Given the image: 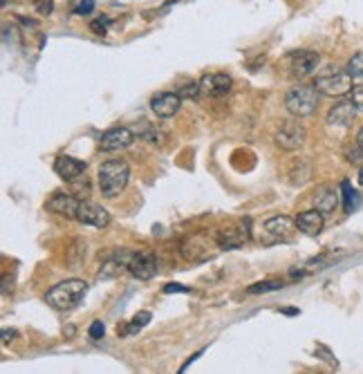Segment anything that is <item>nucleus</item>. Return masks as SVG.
<instances>
[{
  "label": "nucleus",
  "mask_w": 363,
  "mask_h": 374,
  "mask_svg": "<svg viewBox=\"0 0 363 374\" xmlns=\"http://www.w3.org/2000/svg\"><path fill=\"white\" fill-rule=\"evenodd\" d=\"M81 199L72 195V193H65V190H59V193H52L47 197L45 208L52 211L56 215H63V217H74L76 220V211H79Z\"/></svg>",
  "instance_id": "nucleus-9"
},
{
  "label": "nucleus",
  "mask_w": 363,
  "mask_h": 374,
  "mask_svg": "<svg viewBox=\"0 0 363 374\" xmlns=\"http://www.w3.org/2000/svg\"><path fill=\"white\" fill-rule=\"evenodd\" d=\"M179 108H182V99L177 92H159L150 99V110L157 119L175 117Z\"/></svg>",
  "instance_id": "nucleus-10"
},
{
  "label": "nucleus",
  "mask_w": 363,
  "mask_h": 374,
  "mask_svg": "<svg viewBox=\"0 0 363 374\" xmlns=\"http://www.w3.org/2000/svg\"><path fill=\"white\" fill-rule=\"evenodd\" d=\"M92 9H94V0H81V3L76 5L74 12L79 14V16H85V14H90Z\"/></svg>",
  "instance_id": "nucleus-30"
},
{
  "label": "nucleus",
  "mask_w": 363,
  "mask_h": 374,
  "mask_svg": "<svg viewBox=\"0 0 363 374\" xmlns=\"http://www.w3.org/2000/svg\"><path fill=\"white\" fill-rule=\"evenodd\" d=\"M130 179V166L123 159H108L99 166V190L103 197H117L123 193Z\"/></svg>",
  "instance_id": "nucleus-1"
},
{
  "label": "nucleus",
  "mask_w": 363,
  "mask_h": 374,
  "mask_svg": "<svg viewBox=\"0 0 363 374\" xmlns=\"http://www.w3.org/2000/svg\"><path fill=\"white\" fill-rule=\"evenodd\" d=\"M357 146L363 150V126L359 128V132H357Z\"/></svg>",
  "instance_id": "nucleus-34"
},
{
  "label": "nucleus",
  "mask_w": 363,
  "mask_h": 374,
  "mask_svg": "<svg viewBox=\"0 0 363 374\" xmlns=\"http://www.w3.org/2000/svg\"><path fill=\"white\" fill-rule=\"evenodd\" d=\"M83 256H85V244L81 242V240H74L72 247L68 249V265L70 267H76L81 260H83Z\"/></svg>",
  "instance_id": "nucleus-26"
},
{
  "label": "nucleus",
  "mask_w": 363,
  "mask_h": 374,
  "mask_svg": "<svg viewBox=\"0 0 363 374\" xmlns=\"http://www.w3.org/2000/svg\"><path fill=\"white\" fill-rule=\"evenodd\" d=\"M247 240H251V217H245L238 224L222 229V231L218 233L215 242L220 249H227L229 251V249H240Z\"/></svg>",
  "instance_id": "nucleus-5"
},
{
  "label": "nucleus",
  "mask_w": 363,
  "mask_h": 374,
  "mask_svg": "<svg viewBox=\"0 0 363 374\" xmlns=\"http://www.w3.org/2000/svg\"><path fill=\"white\" fill-rule=\"evenodd\" d=\"M276 143L283 150H299L305 143V128L299 121H285L283 126L276 130Z\"/></svg>",
  "instance_id": "nucleus-8"
},
{
  "label": "nucleus",
  "mask_w": 363,
  "mask_h": 374,
  "mask_svg": "<svg viewBox=\"0 0 363 374\" xmlns=\"http://www.w3.org/2000/svg\"><path fill=\"white\" fill-rule=\"evenodd\" d=\"M231 76L222 74V72H211V74H204L200 79V88H202V94L206 97H224V94L231 90Z\"/></svg>",
  "instance_id": "nucleus-14"
},
{
  "label": "nucleus",
  "mask_w": 363,
  "mask_h": 374,
  "mask_svg": "<svg viewBox=\"0 0 363 374\" xmlns=\"http://www.w3.org/2000/svg\"><path fill=\"white\" fill-rule=\"evenodd\" d=\"M76 220H79L81 224H88V226H94V229H106L110 224V213L97 202L81 199L79 211H76Z\"/></svg>",
  "instance_id": "nucleus-7"
},
{
  "label": "nucleus",
  "mask_w": 363,
  "mask_h": 374,
  "mask_svg": "<svg viewBox=\"0 0 363 374\" xmlns=\"http://www.w3.org/2000/svg\"><path fill=\"white\" fill-rule=\"evenodd\" d=\"M285 63H287L294 79H305V76H310L321 65V56L312 50H296L287 54Z\"/></svg>",
  "instance_id": "nucleus-6"
},
{
  "label": "nucleus",
  "mask_w": 363,
  "mask_h": 374,
  "mask_svg": "<svg viewBox=\"0 0 363 374\" xmlns=\"http://www.w3.org/2000/svg\"><path fill=\"white\" fill-rule=\"evenodd\" d=\"M312 177V164L308 159H299L296 164L292 166L290 170V181L294 186H303V184H308Z\"/></svg>",
  "instance_id": "nucleus-20"
},
{
  "label": "nucleus",
  "mask_w": 363,
  "mask_h": 374,
  "mask_svg": "<svg viewBox=\"0 0 363 374\" xmlns=\"http://www.w3.org/2000/svg\"><path fill=\"white\" fill-rule=\"evenodd\" d=\"M150 323V312H139L135 319H132V323L130 325H126V328L121 330V334L126 337V334H137L144 325H148Z\"/></svg>",
  "instance_id": "nucleus-25"
},
{
  "label": "nucleus",
  "mask_w": 363,
  "mask_h": 374,
  "mask_svg": "<svg viewBox=\"0 0 363 374\" xmlns=\"http://www.w3.org/2000/svg\"><path fill=\"white\" fill-rule=\"evenodd\" d=\"M346 72H348L355 81L363 79V52H357V54H352V56H350Z\"/></svg>",
  "instance_id": "nucleus-24"
},
{
  "label": "nucleus",
  "mask_w": 363,
  "mask_h": 374,
  "mask_svg": "<svg viewBox=\"0 0 363 374\" xmlns=\"http://www.w3.org/2000/svg\"><path fill=\"white\" fill-rule=\"evenodd\" d=\"M359 184L363 186V166L359 168Z\"/></svg>",
  "instance_id": "nucleus-36"
},
{
  "label": "nucleus",
  "mask_w": 363,
  "mask_h": 374,
  "mask_svg": "<svg viewBox=\"0 0 363 374\" xmlns=\"http://www.w3.org/2000/svg\"><path fill=\"white\" fill-rule=\"evenodd\" d=\"M110 23H112L110 18H97V21H94V23L90 25V30H92L94 34H106Z\"/></svg>",
  "instance_id": "nucleus-29"
},
{
  "label": "nucleus",
  "mask_w": 363,
  "mask_h": 374,
  "mask_svg": "<svg viewBox=\"0 0 363 374\" xmlns=\"http://www.w3.org/2000/svg\"><path fill=\"white\" fill-rule=\"evenodd\" d=\"M130 258H132V251H119L117 256H112L110 260L103 262L99 278H101V280H110V278H117L123 271H128Z\"/></svg>",
  "instance_id": "nucleus-17"
},
{
  "label": "nucleus",
  "mask_w": 363,
  "mask_h": 374,
  "mask_svg": "<svg viewBox=\"0 0 363 374\" xmlns=\"http://www.w3.org/2000/svg\"><path fill=\"white\" fill-rule=\"evenodd\" d=\"M285 108L296 119L312 117L319 108V90L314 85H305V83L294 85L285 94Z\"/></svg>",
  "instance_id": "nucleus-3"
},
{
  "label": "nucleus",
  "mask_w": 363,
  "mask_h": 374,
  "mask_svg": "<svg viewBox=\"0 0 363 374\" xmlns=\"http://www.w3.org/2000/svg\"><path fill=\"white\" fill-rule=\"evenodd\" d=\"M179 94V99L184 101V99H197L200 94H202V88H200V81H193V79H186V81H182L177 85V90Z\"/></svg>",
  "instance_id": "nucleus-22"
},
{
  "label": "nucleus",
  "mask_w": 363,
  "mask_h": 374,
  "mask_svg": "<svg viewBox=\"0 0 363 374\" xmlns=\"http://www.w3.org/2000/svg\"><path fill=\"white\" fill-rule=\"evenodd\" d=\"M265 231L276 240H290L296 231V222L287 215H274L265 222Z\"/></svg>",
  "instance_id": "nucleus-18"
},
{
  "label": "nucleus",
  "mask_w": 363,
  "mask_h": 374,
  "mask_svg": "<svg viewBox=\"0 0 363 374\" xmlns=\"http://www.w3.org/2000/svg\"><path fill=\"white\" fill-rule=\"evenodd\" d=\"M350 99L355 101V105H357V108L363 112V83H359V85H355V88H352Z\"/></svg>",
  "instance_id": "nucleus-28"
},
{
  "label": "nucleus",
  "mask_w": 363,
  "mask_h": 374,
  "mask_svg": "<svg viewBox=\"0 0 363 374\" xmlns=\"http://www.w3.org/2000/svg\"><path fill=\"white\" fill-rule=\"evenodd\" d=\"M294 222H296V229H299L301 233L314 238L323 231V226H326V215L317 208H310V211H303V213L296 215Z\"/></svg>",
  "instance_id": "nucleus-15"
},
{
  "label": "nucleus",
  "mask_w": 363,
  "mask_h": 374,
  "mask_svg": "<svg viewBox=\"0 0 363 374\" xmlns=\"http://www.w3.org/2000/svg\"><path fill=\"white\" fill-rule=\"evenodd\" d=\"M339 206V193L330 186H323L317 190V195H314V208L321 211L323 215H330L334 213V208Z\"/></svg>",
  "instance_id": "nucleus-19"
},
{
  "label": "nucleus",
  "mask_w": 363,
  "mask_h": 374,
  "mask_svg": "<svg viewBox=\"0 0 363 374\" xmlns=\"http://www.w3.org/2000/svg\"><path fill=\"white\" fill-rule=\"evenodd\" d=\"M16 337L14 330H3V345H9V341H12Z\"/></svg>",
  "instance_id": "nucleus-33"
},
{
  "label": "nucleus",
  "mask_w": 363,
  "mask_h": 374,
  "mask_svg": "<svg viewBox=\"0 0 363 374\" xmlns=\"http://www.w3.org/2000/svg\"><path fill=\"white\" fill-rule=\"evenodd\" d=\"M132 141H135V132H132L130 128L119 126V128H110L108 132H103L99 146L106 152H117V150L128 148Z\"/></svg>",
  "instance_id": "nucleus-12"
},
{
  "label": "nucleus",
  "mask_w": 363,
  "mask_h": 374,
  "mask_svg": "<svg viewBox=\"0 0 363 374\" xmlns=\"http://www.w3.org/2000/svg\"><path fill=\"white\" fill-rule=\"evenodd\" d=\"M85 161L81 159H74L70 155H61V157H56L54 159V170H56V175H59L61 179L65 181H76L79 177L85 175Z\"/></svg>",
  "instance_id": "nucleus-16"
},
{
  "label": "nucleus",
  "mask_w": 363,
  "mask_h": 374,
  "mask_svg": "<svg viewBox=\"0 0 363 374\" xmlns=\"http://www.w3.org/2000/svg\"><path fill=\"white\" fill-rule=\"evenodd\" d=\"M357 110L359 108H357L352 99H341L328 110V123H330V126H337V128H348V126L355 123Z\"/></svg>",
  "instance_id": "nucleus-11"
},
{
  "label": "nucleus",
  "mask_w": 363,
  "mask_h": 374,
  "mask_svg": "<svg viewBox=\"0 0 363 374\" xmlns=\"http://www.w3.org/2000/svg\"><path fill=\"white\" fill-rule=\"evenodd\" d=\"M38 12H41V14H52V0H47V3L38 5Z\"/></svg>",
  "instance_id": "nucleus-32"
},
{
  "label": "nucleus",
  "mask_w": 363,
  "mask_h": 374,
  "mask_svg": "<svg viewBox=\"0 0 363 374\" xmlns=\"http://www.w3.org/2000/svg\"><path fill=\"white\" fill-rule=\"evenodd\" d=\"M88 334H90V339L99 341V339L106 337V325H103L101 321H94L90 328H88Z\"/></svg>",
  "instance_id": "nucleus-27"
},
{
  "label": "nucleus",
  "mask_w": 363,
  "mask_h": 374,
  "mask_svg": "<svg viewBox=\"0 0 363 374\" xmlns=\"http://www.w3.org/2000/svg\"><path fill=\"white\" fill-rule=\"evenodd\" d=\"M341 193H343V208L348 211V213H352L357 206H359V202H361V197H359V193L355 188H352V184L346 179L341 184Z\"/></svg>",
  "instance_id": "nucleus-21"
},
{
  "label": "nucleus",
  "mask_w": 363,
  "mask_h": 374,
  "mask_svg": "<svg viewBox=\"0 0 363 374\" xmlns=\"http://www.w3.org/2000/svg\"><path fill=\"white\" fill-rule=\"evenodd\" d=\"M352 76L348 72H330L321 74L314 81V88L319 90V94H326V97H346L352 92Z\"/></svg>",
  "instance_id": "nucleus-4"
},
{
  "label": "nucleus",
  "mask_w": 363,
  "mask_h": 374,
  "mask_svg": "<svg viewBox=\"0 0 363 374\" xmlns=\"http://www.w3.org/2000/svg\"><path fill=\"white\" fill-rule=\"evenodd\" d=\"M283 314H287V316H299L301 312L299 310H294V307H287V310H281Z\"/></svg>",
  "instance_id": "nucleus-35"
},
{
  "label": "nucleus",
  "mask_w": 363,
  "mask_h": 374,
  "mask_svg": "<svg viewBox=\"0 0 363 374\" xmlns=\"http://www.w3.org/2000/svg\"><path fill=\"white\" fill-rule=\"evenodd\" d=\"M85 292H88V285L79 280V278H70V280L54 285L52 290L45 294V303L59 312H68V310H74V307L83 301Z\"/></svg>",
  "instance_id": "nucleus-2"
},
{
  "label": "nucleus",
  "mask_w": 363,
  "mask_h": 374,
  "mask_svg": "<svg viewBox=\"0 0 363 374\" xmlns=\"http://www.w3.org/2000/svg\"><path fill=\"white\" fill-rule=\"evenodd\" d=\"M276 290H283V283L281 280H265V283L249 285V287H247V294L256 296V294H269V292H276Z\"/></svg>",
  "instance_id": "nucleus-23"
},
{
  "label": "nucleus",
  "mask_w": 363,
  "mask_h": 374,
  "mask_svg": "<svg viewBox=\"0 0 363 374\" xmlns=\"http://www.w3.org/2000/svg\"><path fill=\"white\" fill-rule=\"evenodd\" d=\"M161 292L164 294H188V287L177 285V283H168V285H164V290Z\"/></svg>",
  "instance_id": "nucleus-31"
},
{
  "label": "nucleus",
  "mask_w": 363,
  "mask_h": 374,
  "mask_svg": "<svg viewBox=\"0 0 363 374\" xmlns=\"http://www.w3.org/2000/svg\"><path fill=\"white\" fill-rule=\"evenodd\" d=\"M128 271L135 276L137 280H150V278L157 274V258L152 253H146V251L132 253Z\"/></svg>",
  "instance_id": "nucleus-13"
}]
</instances>
